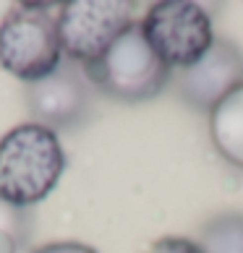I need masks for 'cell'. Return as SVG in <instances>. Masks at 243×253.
Segmentation results:
<instances>
[{
  "mask_svg": "<svg viewBox=\"0 0 243 253\" xmlns=\"http://www.w3.org/2000/svg\"><path fill=\"white\" fill-rule=\"evenodd\" d=\"M84 76L102 97L123 105H142L162 94V89L173 81V71L157 58L142 24H134L99 60L84 65Z\"/></svg>",
  "mask_w": 243,
  "mask_h": 253,
  "instance_id": "cell-2",
  "label": "cell"
},
{
  "mask_svg": "<svg viewBox=\"0 0 243 253\" xmlns=\"http://www.w3.org/2000/svg\"><path fill=\"white\" fill-rule=\"evenodd\" d=\"M199 248L201 253H243V214L222 211L204 222Z\"/></svg>",
  "mask_w": 243,
  "mask_h": 253,
  "instance_id": "cell-9",
  "label": "cell"
},
{
  "mask_svg": "<svg viewBox=\"0 0 243 253\" xmlns=\"http://www.w3.org/2000/svg\"><path fill=\"white\" fill-rule=\"evenodd\" d=\"M136 3L128 0H71L58 5V37L63 58L89 65L99 60L128 26H134Z\"/></svg>",
  "mask_w": 243,
  "mask_h": 253,
  "instance_id": "cell-4",
  "label": "cell"
},
{
  "mask_svg": "<svg viewBox=\"0 0 243 253\" xmlns=\"http://www.w3.org/2000/svg\"><path fill=\"white\" fill-rule=\"evenodd\" d=\"M142 32L170 71L191 68L217 40L212 16L191 0H162L149 5Z\"/></svg>",
  "mask_w": 243,
  "mask_h": 253,
  "instance_id": "cell-5",
  "label": "cell"
},
{
  "mask_svg": "<svg viewBox=\"0 0 243 253\" xmlns=\"http://www.w3.org/2000/svg\"><path fill=\"white\" fill-rule=\"evenodd\" d=\"M209 138L225 162L243 170V86L209 112Z\"/></svg>",
  "mask_w": 243,
  "mask_h": 253,
  "instance_id": "cell-8",
  "label": "cell"
},
{
  "mask_svg": "<svg viewBox=\"0 0 243 253\" xmlns=\"http://www.w3.org/2000/svg\"><path fill=\"white\" fill-rule=\"evenodd\" d=\"M175 94L194 112H209L243 86V47L228 37H217L212 47L191 68L173 76Z\"/></svg>",
  "mask_w": 243,
  "mask_h": 253,
  "instance_id": "cell-7",
  "label": "cell"
},
{
  "mask_svg": "<svg viewBox=\"0 0 243 253\" xmlns=\"http://www.w3.org/2000/svg\"><path fill=\"white\" fill-rule=\"evenodd\" d=\"M65 172V149L55 130L21 123L0 138V201L32 209L55 191Z\"/></svg>",
  "mask_w": 243,
  "mask_h": 253,
  "instance_id": "cell-1",
  "label": "cell"
},
{
  "mask_svg": "<svg viewBox=\"0 0 243 253\" xmlns=\"http://www.w3.org/2000/svg\"><path fill=\"white\" fill-rule=\"evenodd\" d=\"M58 13L45 3H21L0 21V68L18 81L45 79L63 63Z\"/></svg>",
  "mask_w": 243,
  "mask_h": 253,
  "instance_id": "cell-3",
  "label": "cell"
},
{
  "mask_svg": "<svg viewBox=\"0 0 243 253\" xmlns=\"http://www.w3.org/2000/svg\"><path fill=\"white\" fill-rule=\"evenodd\" d=\"M95 86L84 76V68L63 60L52 73L24 86V102L32 123L50 130H79L95 115Z\"/></svg>",
  "mask_w": 243,
  "mask_h": 253,
  "instance_id": "cell-6",
  "label": "cell"
},
{
  "mask_svg": "<svg viewBox=\"0 0 243 253\" xmlns=\"http://www.w3.org/2000/svg\"><path fill=\"white\" fill-rule=\"evenodd\" d=\"M146 253H201V248H199L196 240L167 235V238H160L157 243H152V248H149Z\"/></svg>",
  "mask_w": 243,
  "mask_h": 253,
  "instance_id": "cell-11",
  "label": "cell"
},
{
  "mask_svg": "<svg viewBox=\"0 0 243 253\" xmlns=\"http://www.w3.org/2000/svg\"><path fill=\"white\" fill-rule=\"evenodd\" d=\"M26 209H13L0 201V253H16L24 240Z\"/></svg>",
  "mask_w": 243,
  "mask_h": 253,
  "instance_id": "cell-10",
  "label": "cell"
},
{
  "mask_svg": "<svg viewBox=\"0 0 243 253\" xmlns=\"http://www.w3.org/2000/svg\"><path fill=\"white\" fill-rule=\"evenodd\" d=\"M34 253H99L95 251L87 243H79V240H55V243H48V246L37 248Z\"/></svg>",
  "mask_w": 243,
  "mask_h": 253,
  "instance_id": "cell-12",
  "label": "cell"
}]
</instances>
